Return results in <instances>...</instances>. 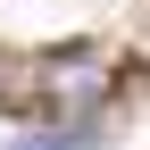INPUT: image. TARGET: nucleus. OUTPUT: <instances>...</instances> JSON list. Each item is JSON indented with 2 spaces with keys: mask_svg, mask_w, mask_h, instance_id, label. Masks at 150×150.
<instances>
[{
  "mask_svg": "<svg viewBox=\"0 0 150 150\" xmlns=\"http://www.w3.org/2000/svg\"><path fill=\"white\" fill-rule=\"evenodd\" d=\"M8 150H100V108H50V117L17 125Z\"/></svg>",
  "mask_w": 150,
  "mask_h": 150,
  "instance_id": "obj_1",
  "label": "nucleus"
},
{
  "mask_svg": "<svg viewBox=\"0 0 150 150\" xmlns=\"http://www.w3.org/2000/svg\"><path fill=\"white\" fill-rule=\"evenodd\" d=\"M8 92H17V75H0V100H8Z\"/></svg>",
  "mask_w": 150,
  "mask_h": 150,
  "instance_id": "obj_2",
  "label": "nucleus"
}]
</instances>
